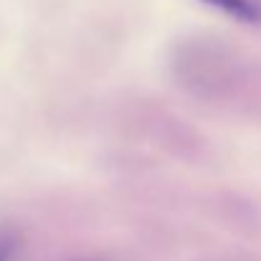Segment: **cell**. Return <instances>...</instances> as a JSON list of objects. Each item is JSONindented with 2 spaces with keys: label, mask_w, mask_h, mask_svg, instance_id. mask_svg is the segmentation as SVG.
I'll return each mask as SVG.
<instances>
[{
  "label": "cell",
  "mask_w": 261,
  "mask_h": 261,
  "mask_svg": "<svg viewBox=\"0 0 261 261\" xmlns=\"http://www.w3.org/2000/svg\"><path fill=\"white\" fill-rule=\"evenodd\" d=\"M203 3H208V5H213V8L239 18V20H246V23H256L261 18L259 5L251 0H203Z\"/></svg>",
  "instance_id": "obj_1"
},
{
  "label": "cell",
  "mask_w": 261,
  "mask_h": 261,
  "mask_svg": "<svg viewBox=\"0 0 261 261\" xmlns=\"http://www.w3.org/2000/svg\"><path fill=\"white\" fill-rule=\"evenodd\" d=\"M18 241L13 233H0V261H15Z\"/></svg>",
  "instance_id": "obj_2"
}]
</instances>
